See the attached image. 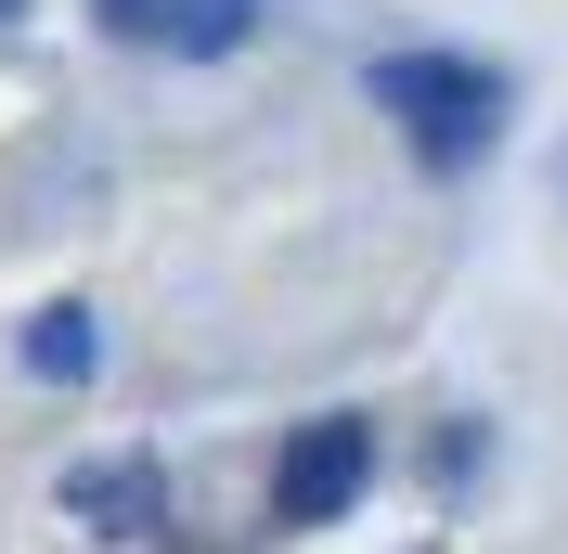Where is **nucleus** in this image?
<instances>
[{"instance_id":"obj_7","label":"nucleus","mask_w":568,"mask_h":554,"mask_svg":"<svg viewBox=\"0 0 568 554\" xmlns=\"http://www.w3.org/2000/svg\"><path fill=\"white\" fill-rule=\"evenodd\" d=\"M13 13H27V0H0V27H13Z\"/></svg>"},{"instance_id":"obj_2","label":"nucleus","mask_w":568,"mask_h":554,"mask_svg":"<svg viewBox=\"0 0 568 554\" xmlns=\"http://www.w3.org/2000/svg\"><path fill=\"white\" fill-rule=\"evenodd\" d=\"M362 478H375V425H362V413H311L297 439H284L272 516H284V529H336V516L362 503Z\"/></svg>"},{"instance_id":"obj_3","label":"nucleus","mask_w":568,"mask_h":554,"mask_svg":"<svg viewBox=\"0 0 568 554\" xmlns=\"http://www.w3.org/2000/svg\"><path fill=\"white\" fill-rule=\"evenodd\" d=\"M65 516H91L104 542H155V529H169V478H155V464H78Z\"/></svg>"},{"instance_id":"obj_4","label":"nucleus","mask_w":568,"mask_h":554,"mask_svg":"<svg viewBox=\"0 0 568 554\" xmlns=\"http://www.w3.org/2000/svg\"><path fill=\"white\" fill-rule=\"evenodd\" d=\"M91 361H104L91 310H39V322H27V375H52V387H91Z\"/></svg>"},{"instance_id":"obj_6","label":"nucleus","mask_w":568,"mask_h":554,"mask_svg":"<svg viewBox=\"0 0 568 554\" xmlns=\"http://www.w3.org/2000/svg\"><path fill=\"white\" fill-rule=\"evenodd\" d=\"M91 13H104V39H130V52L169 39V0H91Z\"/></svg>"},{"instance_id":"obj_5","label":"nucleus","mask_w":568,"mask_h":554,"mask_svg":"<svg viewBox=\"0 0 568 554\" xmlns=\"http://www.w3.org/2000/svg\"><path fill=\"white\" fill-rule=\"evenodd\" d=\"M246 27H258V0H169L155 52H246Z\"/></svg>"},{"instance_id":"obj_1","label":"nucleus","mask_w":568,"mask_h":554,"mask_svg":"<svg viewBox=\"0 0 568 554\" xmlns=\"http://www.w3.org/2000/svg\"><path fill=\"white\" fill-rule=\"evenodd\" d=\"M375 116H400V142L426 168H478L504 130V78L478 52H388L375 65Z\"/></svg>"}]
</instances>
